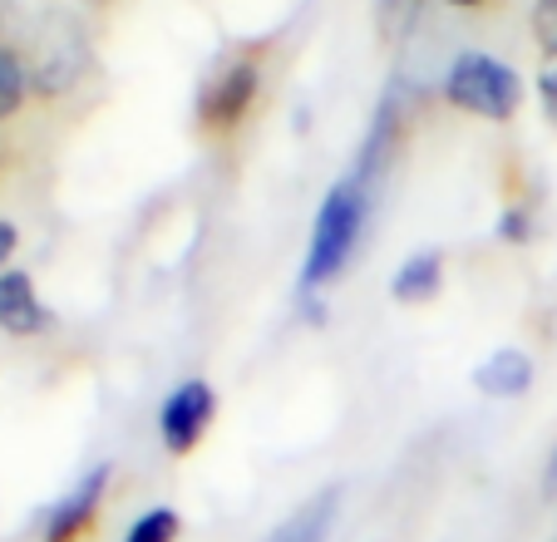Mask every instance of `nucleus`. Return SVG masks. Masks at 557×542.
Instances as JSON below:
<instances>
[{
	"label": "nucleus",
	"mask_w": 557,
	"mask_h": 542,
	"mask_svg": "<svg viewBox=\"0 0 557 542\" xmlns=\"http://www.w3.org/2000/svg\"><path fill=\"white\" fill-rule=\"evenodd\" d=\"M375 188H380L375 177L350 168L336 188L326 193V202H321V212H315V222H311L306 257H301V296L326 292L341 271L350 267V257H356L360 237H366V227H370Z\"/></svg>",
	"instance_id": "1"
},
{
	"label": "nucleus",
	"mask_w": 557,
	"mask_h": 542,
	"mask_svg": "<svg viewBox=\"0 0 557 542\" xmlns=\"http://www.w3.org/2000/svg\"><path fill=\"white\" fill-rule=\"evenodd\" d=\"M444 99H449L454 109H463V114L504 124V119H513L518 104H523V84H518V74L508 70L504 60H494V54H484V50H463L459 60L449 64V74H444Z\"/></svg>",
	"instance_id": "2"
},
{
	"label": "nucleus",
	"mask_w": 557,
	"mask_h": 542,
	"mask_svg": "<svg viewBox=\"0 0 557 542\" xmlns=\"http://www.w3.org/2000/svg\"><path fill=\"white\" fill-rule=\"evenodd\" d=\"M212 415H218V390H212L208 380H183V385L163 399V409H158V439H163V448L178 454V459L193 454V448L202 444V434H208Z\"/></svg>",
	"instance_id": "3"
},
{
	"label": "nucleus",
	"mask_w": 557,
	"mask_h": 542,
	"mask_svg": "<svg viewBox=\"0 0 557 542\" xmlns=\"http://www.w3.org/2000/svg\"><path fill=\"white\" fill-rule=\"evenodd\" d=\"M257 84H262V74H257L252 60L222 64V70L202 84V99H198L202 128H218V134H222V128L243 124L247 109H252V99H257Z\"/></svg>",
	"instance_id": "4"
},
{
	"label": "nucleus",
	"mask_w": 557,
	"mask_h": 542,
	"mask_svg": "<svg viewBox=\"0 0 557 542\" xmlns=\"http://www.w3.org/2000/svg\"><path fill=\"white\" fill-rule=\"evenodd\" d=\"M79 70H85V35L70 21H54L50 35L40 40V60L30 70V84L40 95H60V89H70L79 79Z\"/></svg>",
	"instance_id": "5"
},
{
	"label": "nucleus",
	"mask_w": 557,
	"mask_h": 542,
	"mask_svg": "<svg viewBox=\"0 0 557 542\" xmlns=\"http://www.w3.org/2000/svg\"><path fill=\"white\" fill-rule=\"evenodd\" d=\"M109 473H114L109 464H95L85 479L54 503L50 518H45V542H70V538H79V532L95 522V508L104 503V493H109Z\"/></svg>",
	"instance_id": "6"
},
{
	"label": "nucleus",
	"mask_w": 557,
	"mask_h": 542,
	"mask_svg": "<svg viewBox=\"0 0 557 542\" xmlns=\"http://www.w3.org/2000/svg\"><path fill=\"white\" fill-rule=\"evenodd\" d=\"M341 503H346V489L331 483V489L311 493L296 513H286L262 542H326L331 528H336V518H341Z\"/></svg>",
	"instance_id": "7"
},
{
	"label": "nucleus",
	"mask_w": 557,
	"mask_h": 542,
	"mask_svg": "<svg viewBox=\"0 0 557 542\" xmlns=\"http://www.w3.org/2000/svg\"><path fill=\"white\" fill-rule=\"evenodd\" d=\"M533 355L518 350V345H504V350H494L484 360V366H473L469 385L479 390V395L488 399H523L528 390H533Z\"/></svg>",
	"instance_id": "8"
},
{
	"label": "nucleus",
	"mask_w": 557,
	"mask_h": 542,
	"mask_svg": "<svg viewBox=\"0 0 557 542\" xmlns=\"http://www.w3.org/2000/svg\"><path fill=\"white\" fill-rule=\"evenodd\" d=\"M45 325H50V311H45V301L35 296L30 271L5 267V271H0V331L40 335Z\"/></svg>",
	"instance_id": "9"
},
{
	"label": "nucleus",
	"mask_w": 557,
	"mask_h": 542,
	"mask_svg": "<svg viewBox=\"0 0 557 542\" xmlns=\"http://www.w3.org/2000/svg\"><path fill=\"white\" fill-rule=\"evenodd\" d=\"M444 286V251L440 247H420L410 251V257L395 267V276H389V296L400 306H424L434 301Z\"/></svg>",
	"instance_id": "10"
},
{
	"label": "nucleus",
	"mask_w": 557,
	"mask_h": 542,
	"mask_svg": "<svg viewBox=\"0 0 557 542\" xmlns=\"http://www.w3.org/2000/svg\"><path fill=\"white\" fill-rule=\"evenodd\" d=\"M178 532H183L178 508H169V503H158V508H144L134 522H128L124 542H178Z\"/></svg>",
	"instance_id": "11"
},
{
	"label": "nucleus",
	"mask_w": 557,
	"mask_h": 542,
	"mask_svg": "<svg viewBox=\"0 0 557 542\" xmlns=\"http://www.w3.org/2000/svg\"><path fill=\"white\" fill-rule=\"evenodd\" d=\"M25 89H30V74H25V64L15 60L11 50H0V119H11L15 109H21Z\"/></svg>",
	"instance_id": "12"
},
{
	"label": "nucleus",
	"mask_w": 557,
	"mask_h": 542,
	"mask_svg": "<svg viewBox=\"0 0 557 542\" xmlns=\"http://www.w3.org/2000/svg\"><path fill=\"white\" fill-rule=\"evenodd\" d=\"M533 35L547 50V60H553L557 54V0H537L533 5Z\"/></svg>",
	"instance_id": "13"
},
{
	"label": "nucleus",
	"mask_w": 557,
	"mask_h": 542,
	"mask_svg": "<svg viewBox=\"0 0 557 542\" xmlns=\"http://www.w3.org/2000/svg\"><path fill=\"white\" fill-rule=\"evenodd\" d=\"M414 5H420V0H380V25H385L389 35H400L405 25L414 21Z\"/></svg>",
	"instance_id": "14"
},
{
	"label": "nucleus",
	"mask_w": 557,
	"mask_h": 542,
	"mask_svg": "<svg viewBox=\"0 0 557 542\" xmlns=\"http://www.w3.org/2000/svg\"><path fill=\"white\" fill-rule=\"evenodd\" d=\"M528 232H533L528 208H508L504 218H498V237H504V242H528Z\"/></svg>",
	"instance_id": "15"
},
{
	"label": "nucleus",
	"mask_w": 557,
	"mask_h": 542,
	"mask_svg": "<svg viewBox=\"0 0 557 542\" xmlns=\"http://www.w3.org/2000/svg\"><path fill=\"white\" fill-rule=\"evenodd\" d=\"M537 95H543L547 119L557 124V54H553V60H543V70H537Z\"/></svg>",
	"instance_id": "16"
},
{
	"label": "nucleus",
	"mask_w": 557,
	"mask_h": 542,
	"mask_svg": "<svg viewBox=\"0 0 557 542\" xmlns=\"http://www.w3.org/2000/svg\"><path fill=\"white\" fill-rule=\"evenodd\" d=\"M15 247H21V232H15V222H0V271H5V261L15 257Z\"/></svg>",
	"instance_id": "17"
},
{
	"label": "nucleus",
	"mask_w": 557,
	"mask_h": 542,
	"mask_svg": "<svg viewBox=\"0 0 557 542\" xmlns=\"http://www.w3.org/2000/svg\"><path fill=\"white\" fill-rule=\"evenodd\" d=\"M543 493H547V498H557V448H553V459H547V479H543Z\"/></svg>",
	"instance_id": "18"
},
{
	"label": "nucleus",
	"mask_w": 557,
	"mask_h": 542,
	"mask_svg": "<svg viewBox=\"0 0 557 542\" xmlns=\"http://www.w3.org/2000/svg\"><path fill=\"white\" fill-rule=\"evenodd\" d=\"M449 5H479V0H449Z\"/></svg>",
	"instance_id": "19"
}]
</instances>
